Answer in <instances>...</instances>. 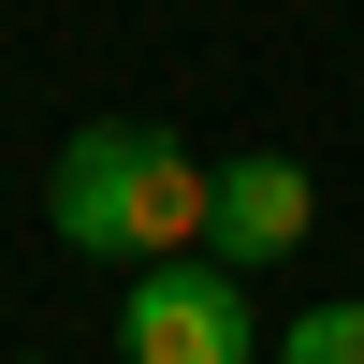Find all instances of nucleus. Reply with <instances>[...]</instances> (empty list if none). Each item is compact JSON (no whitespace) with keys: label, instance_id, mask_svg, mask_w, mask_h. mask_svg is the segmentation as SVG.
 Returning a JSON list of instances; mask_svg holds the SVG:
<instances>
[{"label":"nucleus","instance_id":"nucleus-1","mask_svg":"<svg viewBox=\"0 0 364 364\" xmlns=\"http://www.w3.org/2000/svg\"><path fill=\"white\" fill-rule=\"evenodd\" d=\"M204 204H219V175L161 117H87L44 161V233L87 248V262H175V248H204Z\"/></svg>","mask_w":364,"mask_h":364},{"label":"nucleus","instance_id":"nucleus-2","mask_svg":"<svg viewBox=\"0 0 364 364\" xmlns=\"http://www.w3.org/2000/svg\"><path fill=\"white\" fill-rule=\"evenodd\" d=\"M262 350V306L233 262L175 248V262H132V291H117V364H248Z\"/></svg>","mask_w":364,"mask_h":364},{"label":"nucleus","instance_id":"nucleus-4","mask_svg":"<svg viewBox=\"0 0 364 364\" xmlns=\"http://www.w3.org/2000/svg\"><path fill=\"white\" fill-rule=\"evenodd\" d=\"M277 364H364V306H291Z\"/></svg>","mask_w":364,"mask_h":364},{"label":"nucleus","instance_id":"nucleus-5","mask_svg":"<svg viewBox=\"0 0 364 364\" xmlns=\"http://www.w3.org/2000/svg\"><path fill=\"white\" fill-rule=\"evenodd\" d=\"M15 364H44V350H15Z\"/></svg>","mask_w":364,"mask_h":364},{"label":"nucleus","instance_id":"nucleus-3","mask_svg":"<svg viewBox=\"0 0 364 364\" xmlns=\"http://www.w3.org/2000/svg\"><path fill=\"white\" fill-rule=\"evenodd\" d=\"M306 233H321V175L291 161V146H248V161H219V204H204V262L262 277V262H291Z\"/></svg>","mask_w":364,"mask_h":364}]
</instances>
